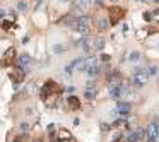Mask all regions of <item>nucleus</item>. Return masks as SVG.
<instances>
[{"instance_id":"nucleus-1","label":"nucleus","mask_w":159,"mask_h":142,"mask_svg":"<svg viewBox=\"0 0 159 142\" xmlns=\"http://www.w3.org/2000/svg\"><path fill=\"white\" fill-rule=\"evenodd\" d=\"M149 77H151V75L147 74V70H144V68H137V72H135L133 77H132V84H133V88H135V89L144 88L145 84H147V81H149Z\"/></svg>"},{"instance_id":"nucleus-2","label":"nucleus","mask_w":159,"mask_h":142,"mask_svg":"<svg viewBox=\"0 0 159 142\" xmlns=\"http://www.w3.org/2000/svg\"><path fill=\"white\" fill-rule=\"evenodd\" d=\"M60 86L56 84V82H53V81H48L45 86L41 88V93H40V96H41L43 99H46L48 96H56V94H60Z\"/></svg>"},{"instance_id":"nucleus-3","label":"nucleus","mask_w":159,"mask_h":142,"mask_svg":"<svg viewBox=\"0 0 159 142\" xmlns=\"http://www.w3.org/2000/svg\"><path fill=\"white\" fill-rule=\"evenodd\" d=\"M108 15H110V21H111V24L115 26V24H118L120 21H123L125 17V9L123 7H110L108 9Z\"/></svg>"},{"instance_id":"nucleus-4","label":"nucleus","mask_w":159,"mask_h":142,"mask_svg":"<svg viewBox=\"0 0 159 142\" xmlns=\"http://www.w3.org/2000/svg\"><path fill=\"white\" fill-rule=\"evenodd\" d=\"M24 77H26V70H24V67H22V65L14 67V70L10 72V81L14 82V84L22 82V81H24Z\"/></svg>"},{"instance_id":"nucleus-5","label":"nucleus","mask_w":159,"mask_h":142,"mask_svg":"<svg viewBox=\"0 0 159 142\" xmlns=\"http://www.w3.org/2000/svg\"><path fill=\"white\" fill-rule=\"evenodd\" d=\"M14 58H15V48L14 46L7 48L5 53H4V57H2V65H4V67L12 65V63H14Z\"/></svg>"},{"instance_id":"nucleus-6","label":"nucleus","mask_w":159,"mask_h":142,"mask_svg":"<svg viewBox=\"0 0 159 142\" xmlns=\"http://www.w3.org/2000/svg\"><path fill=\"white\" fill-rule=\"evenodd\" d=\"M158 139H159L158 125H156V122H152L147 127V142H158Z\"/></svg>"},{"instance_id":"nucleus-7","label":"nucleus","mask_w":159,"mask_h":142,"mask_svg":"<svg viewBox=\"0 0 159 142\" xmlns=\"http://www.w3.org/2000/svg\"><path fill=\"white\" fill-rule=\"evenodd\" d=\"M117 108H118V111H120V115L125 116V118H128V113H130V103L120 101V103H117Z\"/></svg>"},{"instance_id":"nucleus-8","label":"nucleus","mask_w":159,"mask_h":142,"mask_svg":"<svg viewBox=\"0 0 159 142\" xmlns=\"http://www.w3.org/2000/svg\"><path fill=\"white\" fill-rule=\"evenodd\" d=\"M145 134H147V129H137L135 132H132L130 135H128V141L130 142H138Z\"/></svg>"},{"instance_id":"nucleus-9","label":"nucleus","mask_w":159,"mask_h":142,"mask_svg":"<svg viewBox=\"0 0 159 142\" xmlns=\"http://www.w3.org/2000/svg\"><path fill=\"white\" fill-rule=\"evenodd\" d=\"M96 26H97V29H99V31H108V29H110V26H113V24H111L110 17H108V19H106V17H101V19L96 21Z\"/></svg>"},{"instance_id":"nucleus-10","label":"nucleus","mask_w":159,"mask_h":142,"mask_svg":"<svg viewBox=\"0 0 159 142\" xmlns=\"http://www.w3.org/2000/svg\"><path fill=\"white\" fill-rule=\"evenodd\" d=\"M96 88H94V81H91L89 84H87V88H86V91H84V96L87 98V99H94L96 98Z\"/></svg>"},{"instance_id":"nucleus-11","label":"nucleus","mask_w":159,"mask_h":142,"mask_svg":"<svg viewBox=\"0 0 159 142\" xmlns=\"http://www.w3.org/2000/svg\"><path fill=\"white\" fill-rule=\"evenodd\" d=\"M65 103H67V106H69L70 110H79L81 108V99H79L77 96H69Z\"/></svg>"},{"instance_id":"nucleus-12","label":"nucleus","mask_w":159,"mask_h":142,"mask_svg":"<svg viewBox=\"0 0 159 142\" xmlns=\"http://www.w3.org/2000/svg\"><path fill=\"white\" fill-rule=\"evenodd\" d=\"M110 96L113 98V99H118L120 96H123V93H122V86H120V84H111L110 86Z\"/></svg>"},{"instance_id":"nucleus-13","label":"nucleus","mask_w":159,"mask_h":142,"mask_svg":"<svg viewBox=\"0 0 159 142\" xmlns=\"http://www.w3.org/2000/svg\"><path fill=\"white\" fill-rule=\"evenodd\" d=\"M106 81L110 82V84H122V75L118 74V72H108Z\"/></svg>"},{"instance_id":"nucleus-14","label":"nucleus","mask_w":159,"mask_h":142,"mask_svg":"<svg viewBox=\"0 0 159 142\" xmlns=\"http://www.w3.org/2000/svg\"><path fill=\"white\" fill-rule=\"evenodd\" d=\"M79 34H84V36H89V33H91V29H89V24H82L81 21H79V27L75 29Z\"/></svg>"},{"instance_id":"nucleus-15","label":"nucleus","mask_w":159,"mask_h":142,"mask_svg":"<svg viewBox=\"0 0 159 142\" xmlns=\"http://www.w3.org/2000/svg\"><path fill=\"white\" fill-rule=\"evenodd\" d=\"M2 29H4V31H14V29H15V22H14V19H12V21L5 19L4 22H2Z\"/></svg>"},{"instance_id":"nucleus-16","label":"nucleus","mask_w":159,"mask_h":142,"mask_svg":"<svg viewBox=\"0 0 159 142\" xmlns=\"http://www.w3.org/2000/svg\"><path fill=\"white\" fill-rule=\"evenodd\" d=\"M31 63V57H29L28 53H24L19 57V65H22V67H26V65H29Z\"/></svg>"},{"instance_id":"nucleus-17","label":"nucleus","mask_w":159,"mask_h":142,"mask_svg":"<svg viewBox=\"0 0 159 142\" xmlns=\"http://www.w3.org/2000/svg\"><path fill=\"white\" fill-rule=\"evenodd\" d=\"M103 48H104L103 38H94V50H103Z\"/></svg>"},{"instance_id":"nucleus-18","label":"nucleus","mask_w":159,"mask_h":142,"mask_svg":"<svg viewBox=\"0 0 159 142\" xmlns=\"http://www.w3.org/2000/svg\"><path fill=\"white\" fill-rule=\"evenodd\" d=\"M53 52L55 53H63V52H67V45H63V43H58L53 46Z\"/></svg>"},{"instance_id":"nucleus-19","label":"nucleus","mask_w":159,"mask_h":142,"mask_svg":"<svg viewBox=\"0 0 159 142\" xmlns=\"http://www.w3.org/2000/svg\"><path fill=\"white\" fill-rule=\"evenodd\" d=\"M138 58H140V53H138V52H132V53L128 55V62H132V63L138 62Z\"/></svg>"},{"instance_id":"nucleus-20","label":"nucleus","mask_w":159,"mask_h":142,"mask_svg":"<svg viewBox=\"0 0 159 142\" xmlns=\"http://www.w3.org/2000/svg\"><path fill=\"white\" fill-rule=\"evenodd\" d=\"M125 120H127V118L122 116V118H118V120H115V122L111 123V127H113V129H118V127H122V125L125 123Z\"/></svg>"},{"instance_id":"nucleus-21","label":"nucleus","mask_w":159,"mask_h":142,"mask_svg":"<svg viewBox=\"0 0 159 142\" xmlns=\"http://www.w3.org/2000/svg\"><path fill=\"white\" fill-rule=\"evenodd\" d=\"M147 74L151 75V77H154V75L158 74V67H156V65H151V67L147 68Z\"/></svg>"},{"instance_id":"nucleus-22","label":"nucleus","mask_w":159,"mask_h":142,"mask_svg":"<svg viewBox=\"0 0 159 142\" xmlns=\"http://www.w3.org/2000/svg\"><path fill=\"white\" fill-rule=\"evenodd\" d=\"M17 9H19L21 12H26V10H28V4H26V2H19V4H17Z\"/></svg>"},{"instance_id":"nucleus-23","label":"nucleus","mask_w":159,"mask_h":142,"mask_svg":"<svg viewBox=\"0 0 159 142\" xmlns=\"http://www.w3.org/2000/svg\"><path fill=\"white\" fill-rule=\"evenodd\" d=\"M65 74H67V77H72V74H74V67H72V63L65 67Z\"/></svg>"},{"instance_id":"nucleus-24","label":"nucleus","mask_w":159,"mask_h":142,"mask_svg":"<svg viewBox=\"0 0 159 142\" xmlns=\"http://www.w3.org/2000/svg\"><path fill=\"white\" fill-rule=\"evenodd\" d=\"M79 21H81L82 24H89V22H91L89 15H81V17H79Z\"/></svg>"},{"instance_id":"nucleus-25","label":"nucleus","mask_w":159,"mask_h":142,"mask_svg":"<svg viewBox=\"0 0 159 142\" xmlns=\"http://www.w3.org/2000/svg\"><path fill=\"white\" fill-rule=\"evenodd\" d=\"M113 129V127H111V125H108V123H101V130H103V132H110V130Z\"/></svg>"},{"instance_id":"nucleus-26","label":"nucleus","mask_w":159,"mask_h":142,"mask_svg":"<svg viewBox=\"0 0 159 142\" xmlns=\"http://www.w3.org/2000/svg\"><path fill=\"white\" fill-rule=\"evenodd\" d=\"M120 111H118V108H115V110H110V118H115V116L118 115Z\"/></svg>"},{"instance_id":"nucleus-27","label":"nucleus","mask_w":159,"mask_h":142,"mask_svg":"<svg viewBox=\"0 0 159 142\" xmlns=\"http://www.w3.org/2000/svg\"><path fill=\"white\" fill-rule=\"evenodd\" d=\"M101 60H103V62H108V60H110V55L103 53V55H101Z\"/></svg>"},{"instance_id":"nucleus-28","label":"nucleus","mask_w":159,"mask_h":142,"mask_svg":"<svg viewBox=\"0 0 159 142\" xmlns=\"http://www.w3.org/2000/svg\"><path fill=\"white\" fill-rule=\"evenodd\" d=\"M152 17H154V15H152V14H149V12H145V14H144V19H145V21L152 19Z\"/></svg>"},{"instance_id":"nucleus-29","label":"nucleus","mask_w":159,"mask_h":142,"mask_svg":"<svg viewBox=\"0 0 159 142\" xmlns=\"http://www.w3.org/2000/svg\"><path fill=\"white\" fill-rule=\"evenodd\" d=\"M67 91H69V93H74V91H75V88H74V86H69V88H67Z\"/></svg>"},{"instance_id":"nucleus-30","label":"nucleus","mask_w":159,"mask_h":142,"mask_svg":"<svg viewBox=\"0 0 159 142\" xmlns=\"http://www.w3.org/2000/svg\"><path fill=\"white\" fill-rule=\"evenodd\" d=\"M58 2H62V4H69L70 0H58Z\"/></svg>"},{"instance_id":"nucleus-31","label":"nucleus","mask_w":159,"mask_h":142,"mask_svg":"<svg viewBox=\"0 0 159 142\" xmlns=\"http://www.w3.org/2000/svg\"><path fill=\"white\" fill-rule=\"evenodd\" d=\"M154 122H156V125H158V132H159V120H158V118H156Z\"/></svg>"},{"instance_id":"nucleus-32","label":"nucleus","mask_w":159,"mask_h":142,"mask_svg":"<svg viewBox=\"0 0 159 142\" xmlns=\"http://www.w3.org/2000/svg\"><path fill=\"white\" fill-rule=\"evenodd\" d=\"M110 2H113V4H117V2H118V0H110Z\"/></svg>"},{"instance_id":"nucleus-33","label":"nucleus","mask_w":159,"mask_h":142,"mask_svg":"<svg viewBox=\"0 0 159 142\" xmlns=\"http://www.w3.org/2000/svg\"><path fill=\"white\" fill-rule=\"evenodd\" d=\"M34 142H43V141H40V139H36V141Z\"/></svg>"},{"instance_id":"nucleus-34","label":"nucleus","mask_w":159,"mask_h":142,"mask_svg":"<svg viewBox=\"0 0 159 142\" xmlns=\"http://www.w3.org/2000/svg\"><path fill=\"white\" fill-rule=\"evenodd\" d=\"M158 48H159V45H158Z\"/></svg>"}]
</instances>
